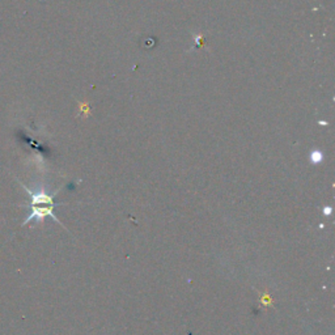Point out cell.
Wrapping results in <instances>:
<instances>
[{
    "mask_svg": "<svg viewBox=\"0 0 335 335\" xmlns=\"http://www.w3.org/2000/svg\"><path fill=\"white\" fill-rule=\"evenodd\" d=\"M20 185L22 186V188H24L25 191L30 195V213H29L28 217L22 221V227L29 224V223L33 220L37 221V223H41V221L45 220L46 217H51L54 221H57L58 224L63 225L61 221H59V219L55 216V213H54V209H55L57 206H59V203L57 205V203L54 202V196L57 195L59 190H57L54 194H49L43 188L33 191V190H30L29 188H26L22 182H20Z\"/></svg>",
    "mask_w": 335,
    "mask_h": 335,
    "instance_id": "1",
    "label": "cell"
},
{
    "mask_svg": "<svg viewBox=\"0 0 335 335\" xmlns=\"http://www.w3.org/2000/svg\"><path fill=\"white\" fill-rule=\"evenodd\" d=\"M322 160V153L319 151H313L312 152V161L314 164H318L319 161Z\"/></svg>",
    "mask_w": 335,
    "mask_h": 335,
    "instance_id": "2",
    "label": "cell"
}]
</instances>
